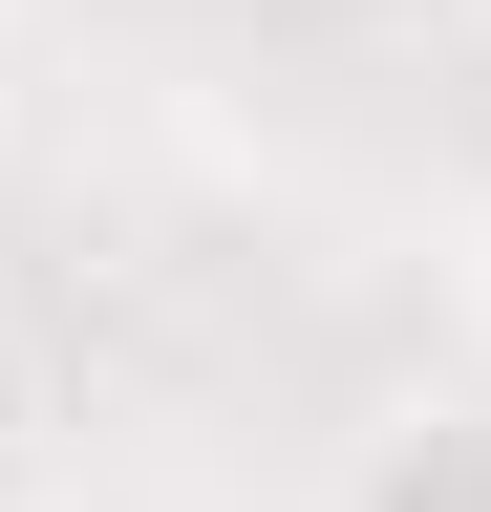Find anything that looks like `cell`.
I'll return each mask as SVG.
<instances>
[{
    "mask_svg": "<svg viewBox=\"0 0 491 512\" xmlns=\"http://www.w3.org/2000/svg\"><path fill=\"white\" fill-rule=\"evenodd\" d=\"M342 512H491V384H406L342 448Z\"/></svg>",
    "mask_w": 491,
    "mask_h": 512,
    "instance_id": "cell-1",
    "label": "cell"
},
{
    "mask_svg": "<svg viewBox=\"0 0 491 512\" xmlns=\"http://www.w3.org/2000/svg\"><path fill=\"white\" fill-rule=\"evenodd\" d=\"M470 384H491V235H470Z\"/></svg>",
    "mask_w": 491,
    "mask_h": 512,
    "instance_id": "cell-2",
    "label": "cell"
},
{
    "mask_svg": "<svg viewBox=\"0 0 491 512\" xmlns=\"http://www.w3.org/2000/svg\"><path fill=\"white\" fill-rule=\"evenodd\" d=\"M0 512H43V470H22V448H0Z\"/></svg>",
    "mask_w": 491,
    "mask_h": 512,
    "instance_id": "cell-3",
    "label": "cell"
}]
</instances>
